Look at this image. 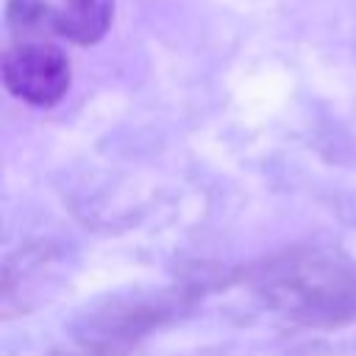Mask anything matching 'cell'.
<instances>
[{
  "label": "cell",
  "instance_id": "1",
  "mask_svg": "<svg viewBox=\"0 0 356 356\" xmlns=\"http://www.w3.org/2000/svg\"><path fill=\"white\" fill-rule=\"evenodd\" d=\"M256 286L298 323L339 325L356 317V264L337 250H286L256 270Z\"/></svg>",
  "mask_w": 356,
  "mask_h": 356
},
{
  "label": "cell",
  "instance_id": "3",
  "mask_svg": "<svg viewBox=\"0 0 356 356\" xmlns=\"http://www.w3.org/2000/svg\"><path fill=\"white\" fill-rule=\"evenodd\" d=\"M58 36L75 44H95L106 36L114 19V0H61Z\"/></svg>",
  "mask_w": 356,
  "mask_h": 356
},
{
  "label": "cell",
  "instance_id": "2",
  "mask_svg": "<svg viewBox=\"0 0 356 356\" xmlns=\"http://www.w3.org/2000/svg\"><path fill=\"white\" fill-rule=\"evenodd\" d=\"M70 78L72 72L67 53L47 39H22L3 56L6 89L31 106L58 103L70 89Z\"/></svg>",
  "mask_w": 356,
  "mask_h": 356
},
{
  "label": "cell",
  "instance_id": "4",
  "mask_svg": "<svg viewBox=\"0 0 356 356\" xmlns=\"http://www.w3.org/2000/svg\"><path fill=\"white\" fill-rule=\"evenodd\" d=\"M6 22L22 39L58 36V8L47 0H8Z\"/></svg>",
  "mask_w": 356,
  "mask_h": 356
}]
</instances>
